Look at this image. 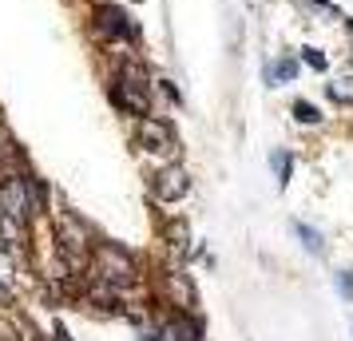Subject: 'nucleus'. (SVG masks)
Here are the masks:
<instances>
[{
    "instance_id": "nucleus-1",
    "label": "nucleus",
    "mask_w": 353,
    "mask_h": 341,
    "mask_svg": "<svg viewBox=\"0 0 353 341\" xmlns=\"http://www.w3.org/2000/svg\"><path fill=\"white\" fill-rule=\"evenodd\" d=\"M56 250H60V262H64L68 274H88L92 266V254H96V242L76 214H60L56 218Z\"/></svg>"
},
{
    "instance_id": "nucleus-2",
    "label": "nucleus",
    "mask_w": 353,
    "mask_h": 341,
    "mask_svg": "<svg viewBox=\"0 0 353 341\" xmlns=\"http://www.w3.org/2000/svg\"><path fill=\"white\" fill-rule=\"evenodd\" d=\"M112 103L128 115H151V87L139 64H119L112 76Z\"/></svg>"
},
{
    "instance_id": "nucleus-3",
    "label": "nucleus",
    "mask_w": 353,
    "mask_h": 341,
    "mask_svg": "<svg viewBox=\"0 0 353 341\" xmlns=\"http://www.w3.org/2000/svg\"><path fill=\"white\" fill-rule=\"evenodd\" d=\"M36 195H40V183H32L28 175H8L0 183V214L28 227L36 214Z\"/></svg>"
},
{
    "instance_id": "nucleus-4",
    "label": "nucleus",
    "mask_w": 353,
    "mask_h": 341,
    "mask_svg": "<svg viewBox=\"0 0 353 341\" xmlns=\"http://www.w3.org/2000/svg\"><path fill=\"white\" fill-rule=\"evenodd\" d=\"M92 262H96V282L112 286L115 293H119V290H131V286H135V262H131L128 250H119V246L103 242L96 254H92Z\"/></svg>"
},
{
    "instance_id": "nucleus-5",
    "label": "nucleus",
    "mask_w": 353,
    "mask_h": 341,
    "mask_svg": "<svg viewBox=\"0 0 353 341\" xmlns=\"http://www.w3.org/2000/svg\"><path fill=\"white\" fill-rule=\"evenodd\" d=\"M135 139L143 147L147 155H159V159H175L179 155V139L171 123H163V119H151V115H139V123H135Z\"/></svg>"
},
{
    "instance_id": "nucleus-6",
    "label": "nucleus",
    "mask_w": 353,
    "mask_h": 341,
    "mask_svg": "<svg viewBox=\"0 0 353 341\" xmlns=\"http://www.w3.org/2000/svg\"><path fill=\"white\" fill-rule=\"evenodd\" d=\"M96 28L103 40H119V44H131L139 36V24L119 8V4H99L96 8Z\"/></svg>"
},
{
    "instance_id": "nucleus-7",
    "label": "nucleus",
    "mask_w": 353,
    "mask_h": 341,
    "mask_svg": "<svg viewBox=\"0 0 353 341\" xmlns=\"http://www.w3.org/2000/svg\"><path fill=\"white\" fill-rule=\"evenodd\" d=\"M151 195L159 198V203H179V198L191 195V175H187V167H179V163H167L155 171V179H151Z\"/></svg>"
},
{
    "instance_id": "nucleus-8",
    "label": "nucleus",
    "mask_w": 353,
    "mask_h": 341,
    "mask_svg": "<svg viewBox=\"0 0 353 341\" xmlns=\"http://www.w3.org/2000/svg\"><path fill=\"white\" fill-rule=\"evenodd\" d=\"M325 96L334 99V103H341V107H350V103H353V68L325 83Z\"/></svg>"
},
{
    "instance_id": "nucleus-9",
    "label": "nucleus",
    "mask_w": 353,
    "mask_h": 341,
    "mask_svg": "<svg viewBox=\"0 0 353 341\" xmlns=\"http://www.w3.org/2000/svg\"><path fill=\"white\" fill-rule=\"evenodd\" d=\"M171 298H175L183 309H191L194 306V286L183 274H171Z\"/></svg>"
},
{
    "instance_id": "nucleus-10",
    "label": "nucleus",
    "mask_w": 353,
    "mask_h": 341,
    "mask_svg": "<svg viewBox=\"0 0 353 341\" xmlns=\"http://www.w3.org/2000/svg\"><path fill=\"white\" fill-rule=\"evenodd\" d=\"M294 230H298V234L305 238V250H310V254H321V234H318V230L302 227V223H294Z\"/></svg>"
},
{
    "instance_id": "nucleus-11",
    "label": "nucleus",
    "mask_w": 353,
    "mask_h": 341,
    "mask_svg": "<svg viewBox=\"0 0 353 341\" xmlns=\"http://www.w3.org/2000/svg\"><path fill=\"white\" fill-rule=\"evenodd\" d=\"M294 76H298V64H294L290 56H286V60H282V64H278V68L270 72V80H274V83H286V80H294Z\"/></svg>"
},
{
    "instance_id": "nucleus-12",
    "label": "nucleus",
    "mask_w": 353,
    "mask_h": 341,
    "mask_svg": "<svg viewBox=\"0 0 353 341\" xmlns=\"http://www.w3.org/2000/svg\"><path fill=\"white\" fill-rule=\"evenodd\" d=\"M302 60L310 68H314V72H325V64H330V60H325V52L321 48H302Z\"/></svg>"
},
{
    "instance_id": "nucleus-13",
    "label": "nucleus",
    "mask_w": 353,
    "mask_h": 341,
    "mask_svg": "<svg viewBox=\"0 0 353 341\" xmlns=\"http://www.w3.org/2000/svg\"><path fill=\"white\" fill-rule=\"evenodd\" d=\"M294 115H298L302 123H318V119H321L318 107H314V103H305V99H298V103H294Z\"/></svg>"
},
{
    "instance_id": "nucleus-14",
    "label": "nucleus",
    "mask_w": 353,
    "mask_h": 341,
    "mask_svg": "<svg viewBox=\"0 0 353 341\" xmlns=\"http://www.w3.org/2000/svg\"><path fill=\"white\" fill-rule=\"evenodd\" d=\"M0 341H24V333L12 318H0Z\"/></svg>"
},
{
    "instance_id": "nucleus-15",
    "label": "nucleus",
    "mask_w": 353,
    "mask_h": 341,
    "mask_svg": "<svg viewBox=\"0 0 353 341\" xmlns=\"http://www.w3.org/2000/svg\"><path fill=\"white\" fill-rule=\"evenodd\" d=\"M274 171H278V183H290V171H294V159H286V155H282V151H278V155H274Z\"/></svg>"
},
{
    "instance_id": "nucleus-16",
    "label": "nucleus",
    "mask_w": 353,
    "mask_h": 341,
    "mask_svg": "<svg viewBox=\"0 0 353 341\" xmlns=\"http://www.w3.org/2000/svg\"><path fill=\"white\" fill-rule=\"evenodd\" d=\"M337 290H341V298H353V270L337 278Z\"/></svg>"
},
{
    "instance_id": "nucleus-17",
    "label": "nucleus",
    "mask_w": 353,
    "mask_h": 341,
    "mask_svg": "<svg viewBox=\"0 0 353 341\" xmlns=\"http://www.w3.org/2000/svg\"><path fill=\"white\" fill-rule=\"evenodd\" d=\"M0 302H8V286L4 282H0Z\"/></svg>"
},
{
    "instance_id": "nucleus-18",
    "label": "nucleus",
    "mask_w": 353,
    "mask_h": 341,
    "mask_svg": "<svg viewBox=\"0 0 353 341\" xmlns=\"http://www.w3.org/2000/svg\"><path fill=\"white\" fill-rule=\"evenodd\" d=\"M350 64H353V52H350Z\"/></svg>"
}]
</instances>
